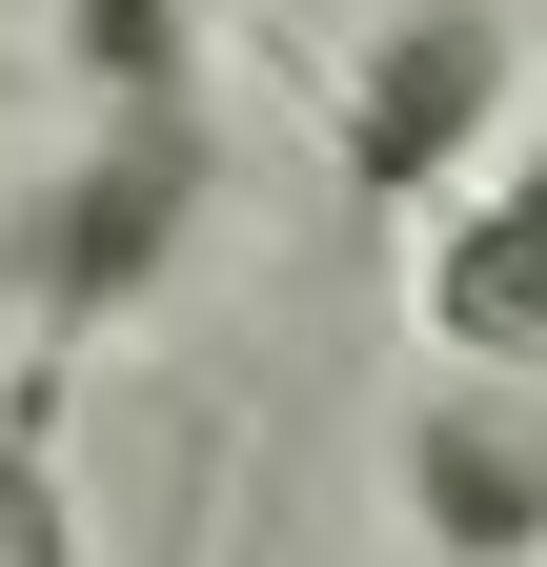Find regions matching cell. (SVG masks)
<instances>
[{
	"instance_id": "6da1fadb",
	"label": "cell",
	"mask_w": 547,
	"mask_h": 567,
	"mask_svg": "<svg viewBox=\"0 0 547 567\" xmlns=\"http://www.w3.org/2000/svg\"><path fill=\"white\" fill-rule=\"evenodd\" d=\"M203 203H224V142H203V122H102L82 163H41V203L0 224L21 324L82 344V324H122V305H163V264L203 244Z\"/></svg>"
},
{
	"instance_id": "7a4b0ae2",
	"label": "cell",
	"mask_w": 547,
	"mask_h": 567,
	"mask_svg": "<svg viewBox=\"0 0 547 567\" xmlns=\"http://www.w3.org/2000/svg\"><path fill=\"white\" fill-rule=\"evenodd\" d=\"M487 122H507V0H405L324 102V163H345V203H446Z\"/></svg>"
},
{
	"instance_id": "3957f363",
	"label": "cell",
	"mask_w": 547,
	"mask_h": 567,
	"mask_svg": "<svg viewBox=\"0 0 547 567\" xmlns=\"http://www.w3.org/2000/svg\"><path fill=\"white\" fill-rule=\"evenodd\" d=\"M405 527H426L446 567H547V405L527 385L405 405Z\"/></svg>"
},
{
	"instance_id": "277c9868",
	"label": "cell",
	"mask_w": 547,
	"mask_h": 567,
	"mask_svg": "<svg viewBox=\"0 0 547 567\" xmlns=\"http://www.w3.org/2000/svg\"><path fill=\"white\" fill-rule=\"evenodd\" d=\"M426 344H446L466 385H527L547 365V142L426 224Z\"/></svg>"
},
{
	"instance_id": "5b68a950",
	"label": "cell",
	"mask_w": 547,
	"mask_h": 567,
	"mask_svg": "<svg viewBox=\"0 0 547 567\" xmlns=\"http://www.w3.org/2000/svg\"><path fill=\"white\" fill-rule=\"evenodd\" d=\"M61 82L102 122H203V0H61Z\"/></svg>"
},
{
	"instance_id": "8992f818",
	"label": "cell",
	"mask_w": 547,
	"mask_h": 567,
	"mask_svg": "<svg viewBox=\"0 0 547 567\" xmlns=\"http://www.w3.org/2000/svg\"><path fill=\"white\" fill-rule=\"evenodd\" d=\"M0 567H82V486H61V365L0 385Z\"/></svg>"
}]
</instances>
